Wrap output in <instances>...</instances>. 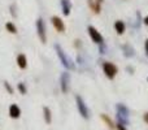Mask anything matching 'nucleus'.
Wrapping results in <instances>:
<instances>
[{
  "mask_svg": "<svg viewBox=\"0 0 148 130\" xmlns=\"http://www.w3.org/2000/svg\"><path fill=\"white\" fill-rule=\"evenodd\" d=\"M55 51H56L60 63H61L65 69H68V70H75V64H74V61L68 56L66 52L64 51V48H62L60 44H55Z\"/></svg>",
  "mask_w": 148,
  "mask_h": 130,
  "instance_id": "nucleus-1",
  "label": "nucleus"
},
{
  "mask_svg": "<svg viewBox=\"0 0 148 130\" xmlns=\"http://www.w3.org/2000/svg\"><path fill=\"white\" fill-rule=\"evenodd\" d=\"M101 68H103V72H104L105 77L108 79H114L118 73V68L116 64L110 61H101Z\"/></svg>",
  "mask_w": 148,
  "mask_h": 130,
  "instance_id": "nucleus-2",
  "label": "nucleus"
},
{
  "mask_svg": "<svg viewBox=\"0 0 148 130\" xmlns=\"http://www.w3.org/2000/svg\"><path fill=\"white\" fill-rule=\"evenodd\" d=\"M75 104H77V109H78L79 115L84 118V120H88L90 118V109L87 107V104L84 103L83 98L81 95H77L75 96Z\"/></svg>",
  "mask_w": 148,
  "mask_h": 130,
  "instance_id": "nucleus-3",
  "label": "nucleus"
},
{
  "mask_svg": "<svg viewBox=\"0 0 148 130\" xmlns=\"http://www.w3.org/2000/svg\"><path fill=\"white\" fill-rule=\"evenodd\" d=\"M35 29H36V34H38L39 41L43 44H46L47 43V28H46V23H44L43 18H38L36 20Z\"/></svg>",
  "mask_w": 148,
  "mask_h": 130,
  "instance_id": "nucleus-4",
  "label": "nucleus"
},
{
  "mask_svg": "<svg viewBox=\"0 0 148 130\" xmlns=\"http://www.w3.org/2000/svg\"><path fill=\"white\" fill-rule=\"evenodd\" d=\"M87 33H88V36L91 38V41L94 42L95 44L99 46V44L104 43V36L101 35V33H100L95 26H92V25L87 26Z\"/></svg>",
  "mask_w": 148,
  "mask_h": 130,
  "instance_id": "nucleus-5",
  "label": "nucleus"
},
{
  "mask_svg": "<svg viewBox=\"0 0 148 130\" xmlns=\"http://www.w3.org/2000/svg\"><path fill=\"white\" fill-rule=\"evenodd\" d=\"M70 87V74L68 72H62L61 76H60V89L64 94H66L69 91Z\"/></svg>",
  "mask_w": 148,
  "mask_h": 130,
  "instance_id": "nucleus-6",
  "label": "nucleus"
},
{
  "mask_svg": "<svg viewBox=\"0 0 148 130\" xmlns=\"http://www.w3.org/2000/svg\"><path fill=\"white\" fill-rule=\"evenodd\" d=\"M51 22H52V26H53V28L56 29V31H59V33H64L65 29H66L62 18H60L59 16H52Z\"/></svg>",
  "mask_w": 148,
  "mask_h": 130,
  "instance_id": "nucleus-7",
  "label": "nucleus"
},
{
  "mask_svg": "<svg viewBox=\"0 0 148 130\" xmlns=\"http://www.w3.org/2000/svg\"><path fill=\"white\" fill-rule=\"evenodd\" d=\"M121 50H122V54L125 57H127V59H131V57L135 56V48H134L133 46H130L129 43H125L121 46Z\"/></svg>",
  "mask_w": 148,
  "mask_h": 130,
  "instance_id": "nucleus-8",
  "label": "nucleus"
},
{
  "mask_svg": "<svg viewBox=\"0 0 148 130\" xmlns=\"http://www.w3.org/2000/svg\"><path fill=\"white\" fill-rule=\"evenodd\" d=\"M60 7H61V12L65 17L70 16V12H72V1L70 0H60Z\"/></svg>",
  "mask_w": 148,
  "mask_h": 130,
  "instance_id": "nucleus-9",
  "label": "nucleus"
},
{
  "mask_svg": "<svg viewBox=\"0 0 148 130\" xmlns=\"http://www.w3.org/2000/svg\"><path fill=\"white\" fill-rule=\"evenodd\" d=\"M87 4L95 14H99L101 12V3L97 1V0H87Z\"/></svg>",
  "mask_w": 148,
  "mask_h": 130,
  "instance_id": "nucleus-10",
  "label": "nucleus"
},
{
  "mask_svg": "<svg viewBox=\"0 0 148 130\" xmlns=\"http://www.w3.org/2000/svg\"><path fill=\"white\" fill-rule=\"evenodd\" d=\"M113 26H114V30H116V33H117L118 35H123V34H125V31H126V23L123 22L122 20H117Z\"/></svg>",
  "mask_w": 148,
  "mask_h": 130,
  "instance_id": "nucleus-11",
  "label": "nucleus"
},
{
  "mask_svg": "<svg viewBox=\"0 0 148 130\" xmlns=\"http://www.w3.org/2000/svg\"><path fill=\"white\" fill-rule=\"evenodd\" d=\"M21 116V109L17 104L9 105V117L10 118H18Z\"/></svg>",
  "mask_w": 148,
  "mask_h": 130,
  "instance_id": "nucleus-12",
  "label": "nucleus"
},
{
  "mask_svg": "<svg viewBox=\"0 0 148 130\" xmlns=\"http://www.w3.org/2000/svg\"><path fill=\"white\" fill-rule=\"evenodd\" d=\"M16 61H17V65L20 69H26L27 68V57H26L25 54H20L17 56V59H16Z\"/></svg>",
  "mask_w": 148,
  "mask_h": 130,
  "instance_id": "nucleus-13",
  "label": "nucleus"
},
{
  "mask_svg": "<svg viewBox=\"0 0 148 130\" xmlns=\"http://www.w3.org/2000/svg\"><path fill=\"white\" fill-rule=\"evenodd\" d=\"M116 111H117V113H120V115L127 116V117L130 116V109H129L125 104H122V103H118V104L116 105Z\"/></svg>",
  "mask_w": 148,
  "mask_h": 130,
  "instance_id": "nucleus-14",
  "label": "nucleus"
},
{
  "mask_svg": "<svg viewBox=\"0 0 148 130\" xmlns=\"http://www.w3.org/2000/svg\"><path fill=\"white\" fill-rule=\"evenodd\" d=\"M116 118H117V124H121V125L126 126L130 124V120H129L127 116H123V115H120V113H116Z\"/></svg>",
  "mask_w": 148,
  "mask_h": 130,
  "instance_id": "nucleus-15",
  "label": "nucleus"
},
{
  "mask_svg": "<svg viewBox=\"0 0 148 130\" xmlns=\"http://www.w3.org/2000/svg\"><path fill=\"white\" fill-rule=\"evenodd\" d=\"M43 116H44V121L46 124H51L52 122V112L48 107H44L43 108Z\"/></svg>",
  "mask_w": 148,
  "mask_h": 130,
  "instance_id": "nucleus-16",
  "label": "nucleus"
},
{
  "mask_svg": "<svg viewBox=\"0 0 148 130\" xmlns=\"http://www.w3.org/2000/svg\"><path fill=\"white\" fill-rule=\"evenodd\" d=\"M101 120L104 121L105 124H107V126H108V128H109L110 130H113V129H114V124H113L112 118H110L108 115H105V113H103V115H101Z\"/></svg>",
  "mask_w": 148,
  "mask_h": 130,
  "instance_id": "nucleus-17",
  "label": "nucleus"
},
{
  "mask_svg": "<svg viewBox=\"0 0 148 130\" xmlns=\"http://www.w3.org/2000/svg\"><path fill=\"white\" fill-rule=\"evenodd\" d=\"M5 30H7L9 34H17V26L9 21V22L5 23Z\"/></svg>",
  "mask_w": 148,
  "mask_h": 130,
  "instance_id": "nucleus-18",
  "label": "nucleus"
},
{
  "mask_svg": "<svg viewBox=\"0 0 148 130\" xmlns=\"http://www.w3.org/2000/svg\"><path fill=\"white\" fill-rule=\"evenodd\" d=\"M99 54L100 55H107L108 54V47H107V44H105V42L101 43V44H99Z\"/></svg>",
  "mask_w": 148,
  "mask_h": 130,
  "instance_id": "nucleus-19",
  "label": "nucleus"
},
{
  "mask_svg": "<svg viewBox=\"0 0 148 130\" xmlns=\"http://www.w3.org/2000/svg\"><path fill=\"white\" fill-rule=\"evenodd\" d=\"M17 89H18V91H20V94H22V95H25L26 92H27V89H26L23 82H20V83L17 85Z\"/></svg>",
  "mask_w": 148,
  "mask_h": 130,
  "instance_id": "nucleus-20",
  "label": "nucleus"
},
{
  "mask_svg": "<svg viewBox=\"0 0 148 130\" xmlns=\"http://www.w3.org/2000/svg\"><path fill=\"white\" fill-rule=\"evenodd\" d=\"M4 87H5V90L8 91V94H13V87L10 86L9 82H4Z\"/></svg>",
  "mask_w": 148,
  "mask_h": 130,
  "instance_id": "nucleus-21",
  "label": "nucleus"
},
{
  "mask_svg": "<svg viewBox=\"0 0 148 130\" xmlns=\"http://www.w3.org/2000/svg\"><path fill=\"white\" fill-rule=\"evenodd\" d=\"M143 48H144V54H146V56L148 57V38L144 41V46H143Z\"/></svg>",
  "mask_w": 148,
  "mask_h": 130,
  "instance_id": "nucleus-22",
  "label": "nucleus"
},
{
  "mask_svg": "<svg viewBox=\"0 0 148 130\" xmlns=\"http://www.w3.org/2000/svg\"><path fill=\"white\" fill-rule=\"evenodd\" d=\"M116 129H117V130H127V128H126V126L121 125V124H117V125H116Z\"/></svg>",
  "mask_w": 148,
  "mask_h": 130,
  "instance_id": "nucleus-23",
  "label": "nucleus"
},
{
  "mask_svg": "<svg viewBox=\"0 0 148 130\" xmlns=\"http://www.w3.org/2000/svg\"><path fill=\"white\" fill-rule=\"evenodd\" d=\"M142 22H143V25H144V26H148V14L146 16V17H143Z\"/></svg>",
  "mask_w": 148,
  "mask_h": 130,
  "instance_id": "nucleus-24",
  "label": "nucleus"
},
{
  "mask_svg": "<svg viewBox=\"0 0 148 130\" xmlns=\"http://www.w3.org/2000/svg\"><path fill=\"white\" fill-rule=\"evenodd\" d=\"M10 14L16 16V7H14V5H10Z\"/></svg>",
  "mask_w": 148,
  "mask_h": 130,
  "instance_id": "nucleus-25",
  "label": "nucleus"
},
{
  "mask_svg": "<svg viewBox=\"0 0 148 130\" xmlns=\"http://www.w3.org/2000/svg\"><path fill=\"white\" fill-rule=\"evenodd\" d=\"M74 46L77 47V48H79V47L82 46V43H81V41H78V39H77V41H74Z\"/></svg>",
  "mask_w": 148,
  "mask_h": 130,
  "instance_id": "nucleus-26",
  "label": "nucleus"
},
{
  "mask_svg": "<svg viewBox=\"0 0 148 130\" xmlns=\"http://www.w3.org/2000/svg\"><path fill=\"white\" fill-rule=\"evenodd\" d=\"M126 70H127V72H129V73H130V74H133V73H134V72H135V69H134V68H131V66H130V65H129V66H127V68H126Z\"/></svg>",
  "mask_w": 148,
  "mask_h": 130,
  "instance_id": "nucleus-27",
  "label": "nucleus"
},
{
  "mask_svg": "<svg viewBox=\"0 0 148 130\" xmlns=\"http://www.w3.org/2000/svg\"><path fill=\"white\" fill-rule=\"evenodd\" d=\"M143 121H144L146 124H148V112H146V113L143 115Z\"/></svg>",
  "mask_w": 148,
  "mask_h": 130,
  "instance_id": "nucleus-28",
  "label": "nucleus"
},
{
  "mask_svg": "<svg viewBox=\"0 0 148 130\" xmlns=\"http://www.w3.org/2000/svg\"><path fill=\"white\" fill-rule=\"evenodd\" d=\"M97 1H100V3H103V0H97Z\"/></svg>",
  "mask_w": 148,
  "mask_h": 130,
  "instance_id": "nucleus-29",
  "label": "nucleus"
},
{
  "mask_svg": "<svg viewBox=\"0 0 148 130\" xmlns=\"http://www.w3.org/2000/svg\"><path fill=\"white\" fill-rule=\"evenodd\" d=\"M147 81H148V78H147Z\"/></svg>",
  "mask_w": 148,
  "mask_h": 130,
  "instance_id": "nucleus-30",
  "label": "nucleus"
}]
</instances>
